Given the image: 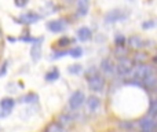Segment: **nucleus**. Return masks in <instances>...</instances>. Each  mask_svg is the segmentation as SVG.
Returning a JSON list of instances; mask_svg holds the SVG:
<instances>
[{"label": "nucleus", "instance_id": "nucleus-22", "mask_svg": "<svg viewBox=\"0 0 157 132\" xmlns=\"http://www.w3.org/2000/svg\"><path fill=\"white\" fill-rule=\"evenodd\" d=\"M81 70H83V69H81L80 65H72V66L68 69V72L72 73V74H77V73H80Z\"/></svg>", "mask_w": 157, "mask_h": 132}, {"label": "nucleus", "instance_id": "nucleus-31", "mask_svg": "<svg viewBox=\"0 0 157 132\" xmlns=\"http://www.w3.org/2000/svg\"><path fill=\"white\" fill-rule=\"evenodd\" d=\"M6 70H7V67H6V65H3V67L0 69V77H2V74H4Z\"/></svg>", "mask_w": 157, "mask_h": 132}, {"label": "nucleus", "instance_id": "nucleus-8", "mask_svg": "<svg viewBox=\"0 0 157 132\" xmlns=\"http://www.w3.org/2000/svg\"><path fill=\"white\" fill-rule=\"evenodd\" d=\"M41 17L37 15L36 13H26L21 15V21L22 24H36L37 21H40Z\"/></svg>", "mask_w": 157, "mask_h": 132}, {"label": "nucleus", "instance_id": "nucleus-9", "mask_svg": "<svg viewBox=\"0 0 157 132\" xmlns=\"http://www.w3.org/2000/svg\"><path fill=\"white\" fill-rule=\"evenodd\" d=\"M99 99H98L97 96H90L88 99H87L86 102V106H87V110L90 111V113H95V111L98 110V107H99Z\"/></svg>", "mask_w": 157, "mask_h": 132}, {"label": "nucleus", "instance_id": "nucleus-13", "mask_svg": "<svg viewBox=\"0 0 157 132\" xmlns=\"http://www.w3.org/2000/svg\"><path fill=\"white\" fill-rule=\"evenodd\" d=\"M128 44H130L131 48L139 50V48H142V47L145 46V41L142 40L139 36H131V37L128 39Z\"/></svg>", "mask_w": 157, "mask_h": 132}, {"label": "nucleus", "instance_id": "nucleus-29", "mask_svg": "<svg viewBox=\"0 0 157 132\" xmlns=\"http://www.w3.org/2000/svg\"><path fill=\"white\" fill-rule=\"evenodd\" d=\"M63 55H68V51H59V52H55L52 59H57V58H62Z\"/></svg>", "mask_w": 157, "mask_h": 132}, {"label": "nucleus", "instance_id": "nucleus-14", "mask_svg": "<svg viewBox=\"0 0 157 132\" xmlns=\"http://www.w3.org/2000/svg\"><path fill=\"white\" fill-rule=\"evenodd\" d=\"M90 37H91V30L88 28L83 26L77 30V39L80 41H87V40H90Z\"/></svg>", "mask_w": 157, "mask_h": 132}, {"label": "nucleus", "instance_id": "nucleus-1", "mask_svg": "<svg viewBox=\"0 0 157 132\" xmlns=\"http://www.w3.org/2000/svg\"><path fill=\"white\" fill-rule=\"evenodd\" d=\"M153 73V67L150 65H145V63H141L138 66H132V69L127 73V76H131L135 80H144L146 76L152 74Z\"/></svg>", "mask_w": 157, "mask_h": 132}, {"label": "nucleus", "instance_id": "nucleus-7", "mask_svg": "<svg viewBox=\"0 0 157 132\" xmlns=\"http://www.w3.org/2000/svg\"><path fill=\"white\" fill-rule=\"evenodd\" d=\"M41 39H39L37 41H35V44L30 48V55H32L33 62H37L39 59L41 58V44H40Z\"/></svg>", "mask_w": 157, "mask_h": 132}, {"label": "nucleus", "instance_id": "nucleus-12", "mask_svg": "<svg viewBox=\"0 0 157 132\" xmlns=\"http://www.w3.org/2000/svg\"><path fill=\"white\" fill-rule=\"evenodd\" d=\"M88 6H90V0H77V14L80 17L87 15L88 13Z\"/></svg>", "mask_w": 157, "mask_h": 132}, {"label": "nucleus", "instance_id": "nucleus-27", "mask_svg": "<svg viewBox=\"0 0 157 132\" xmlns=\"http://www.w3.org/2000/svg\"><path fill=\"white\" fill-rule=\"evenodd\" d=\"M69 43H71V39H68V37H62V39H59V41H58V44H59V46H62V47L68 46Z\"/></svg>", "mask_w": 157, "mask_h": 132}, {"label": "nucleus", "instance_id": "nucleus-26", "mask_svg": "<svg viewBox=\"0 0 157 132\" xmlns=\"http://www.w3.org/2000/svg\"><path fill=\"white\" fill-rule=\"evenodd\" d=\"M14 4H15L17 7L22 8V7H25V6L28 4V0H14Z\"/></svg>", "mask_w": 157, "mask_h": 132}, {"label": "nucleus", "instance_id": "nucleus-16", "mask_svg": "<svg viewBox=\"0 0 157 132\" xmlns=\"http://www.w3.org/2000/svg\"><path fill=\"white\" fill-rule=\"evenodd\" d=\"M0 106H2L3 110H6L8 113V111L14 107V99H11V98H3V99L0 100Z\"/></svg>", "mask_w": 157, "mask_h": 132}, {"label": "nucleus", "instance_id": "nucleus-25", "mask_svg": "<svg viewBox=\"0 0 157 132\" xmlns=\"http://www.w3.org/2000/svg\"><path fill=\"white\" fill-rule=\"evenodd\" d=\"M155 21H147V22H144L142 24V28L144 29H152V28H155Z\"/></svg>", "mask_w": 157, "mask_h": 132}, {"label": "nucleus", "instance_id": "nucleus-3", "mask_svg": "<svg viewBox=\"0 0 157 132\" xmlns=\"http://www.w3.org/2000/svg\"><path fill=\"white\" fill-rule=\"evenodd\" d=\"M128 17V13L127 11H123V10H112L106 14L105 17V21L108 24H116L119 21H123Z\"/></svg>", "mask_w": 157, "mask_h": 132}, {"label": "nucleus", "instance_id": "nucleus-20", "mask_svg": "<svg viewBox=\"0 0 157 132\" xmlns=\"http://www.w3.org/2000/svg\"><path fill=\"white\" fill-rule=\"evenodd\" d=\"M68 54L73 58H80L81 55H83V50H81L80 47H75V48H72L71 51H68Z\"/></svg>", "mask_w": 157, "mask_h": 132}, {"label": "nucleus", "instance_id": "nucleus-30", "mask_svg": "<svg viewBox=\"0 0 157 132\" xmlns=\"http://www.w3.org/2000/svg\"><path fill=\"white\" fill-rule=\"evenodd\" d=\"M149 113H150V116H153V114L156 113V100H155V99L152 100V105H150V110H149Z\"/></svg>", "mask_w": 157, "mask_h": 132}, {"label": "nucleus", "instance_id": "nucleus-24", "mask_svg": "<svg viewBox=\"0 0 157 132\" xmlns=\"http://www.w3.org/2000/svg\"><path fill=\"white\" fill-rule=\"evenodd\" d=\"M116 54H119V57H125V48L124 46H117V50H116Z\"/></svg>", "mask_w": 157, "mask_h": 132}, {"label": "nucleus", "instance_id": "nucleus-5", "mask_svg": "<svg viewBox=\"0 0 157 132\" xmlns=\"http://www.w3.org/2000/svg\"><path fill=\"white\" fill-rule=\"evenodd\" d=\"M84 99H86L84 92H81V91L73 92L71 99H69V107H71L72 110H77V109H80L81 105L84 103Z\"/></svg>", "mask_w": 157, "mask_h": 132}, {"label": "nucleus", "instance_id": "nucleus-17", "mask_svg": "<svg viewBox=\"0 0 157 132\" xmlns=\"http://www.w3.org/2000/svg\"><path fill=\"white\" fill-rule=\"evenodd\" d=\"M144 83H145V85L147 87V88H150V89H153L156 87V77H155V74H149V76H146V77L144 78Z\"/></svg>", "mask_w": 157, "mask_h": 132}, {"label": "nucleus", "instance_id": "nucleus-11", "mask_svg": "<svg viewBox=\"0 0 157 132\" xmlns=\"http://www.w3.org/2000/svg\"><path fill=\"white\" fill-rule=\"evenodd\" d=\"M101 67H102L103 73H105L106 76H112L114 73V69H116V66L113 65V62H112L110 59H103Z\"/></svg>", "mask_w": 157, "mask_h": 132}, {"label": "nucleus", "instance_id": "nucleus-4", "mask_svg": "<svg viewBox=\"0 0 157 132\" xmlns=\"http://www.w3.org/2000/svg\"><path fill=\"white\" fill-rule=\"evenodd\" d=\"M132 66H134V62L130 59V58L121 57V58H120V61H119V65L116 66V70H117V73H119V74L127 76V73L132 69Z\"/></svg>", "mask_w": 157, "mask_h": 132}, {"label": "nucleus", "instance_id": "nucleus-10", "mask_svg": "<svg viewBox=\"0 0 157 132\" xmlns=\"http://www.w3.org/2000/svg\"><path fill=\"white\" fill-rule=\"evenodd\" d=\"M139 125H141L144 132H153V130H155V121H153V119H150V117L142 119L141 121H139Z\"/></svg>", "mask_w": 157, "mask_h": 132}, {"label": "nucleus", "instance_id": "nucleus-2", "mask_svg": "<svg viewBox=\"0 0 157 132\" xmlns=\"http://www.w3.org/2000/svg\"><path fill=\"white\" fill-rule=\"evenodd\" d=\"M105 87V78L101 74H94L88 78V88L94 92H101Z\"/></svg>", "mask_w": 157, "mask_h": 132}, {"label": "nucleus", "instance_id": "nucleus-15", "mask_svg": "<svg viewBox=\"0 0 157 132\" xmlns=\"http://www.w3.org/2000/svg\"><path fill=\"white\" fill-rule=\"evenodd\" d=\"M72 123H73V117L69 116V114H62V116H59V119H58V124H59L61 127H63L65 130L69 125H72Z\"/></svg>", "mask_w": 157, "mask_h": 132}, {"label": "nucleus", "instance_id": "nucleus-23", "mask_svg": "<svg viewBox=\"0 0 157 132\" xmlns=\"http://www.w3.org/2000/svg\"><path fill=\"white\" fill-rule=\"evenodd\" d=\"M147 55L146 54H142V52H139V54H136V57L134 58L135 59V62H144V61H146Z\"/></svg>", "mask_w": 157, "mask_h": 132}, {"label": "nucleus", "instance_id": "nucleus-6", "mask_svg": "<svg viewBox=\"0 0 157 132\" xmlns=\"http://www.w3.org/2000/svg\"><path fill=\"white\" fill-rule=\"evenodd\" d=\"M47 28H48V29L51 30L52 33H59V32H62V30H65V28H66V22L63 21V19H58V21H51V22H48Z\"/></svg>", "mask_w": 157, "mask_h": 132}, {"label": "nucleus", "instance_id": "nucleus-19", "mask_svg": "<svg viewBox=\"0 0 157 132\" xmlns=\"http://www.w3.org/2000/svg\"><path fill=\"white\" fill-rule=\"evenodd\" d=\"M59 78V70L58 69H52L51 72H48L46 74V80L47 81H55Z\"/></svg>", "mask_w": 157, "mask_h": 132}, {"label": "nucleus", "instance_id": "nucleus-18", "mask_svg": "<svg viewBox=\"0 0 157 132\" xmlns=\"http://www.w3.org/2000/svg\"><path fill=\"white\" fill-rule=\"evenodd\" d=\"M46 132H66V130L63 127H61L58 123H52V124H50L47 127Z\"/></svg>", "mask_w": 157, "mask_h": 132}, {"label": "nucleus", "instance_id": "nucleus-21", "mask_svg": "<svg viewBox=\"0 0 157 132\" xmlns=\"http://www.w3.org/2000/svg\"><path fill=\"white\" fill-rule=\"evenodd\" d=\"M36 100H37V95L36 94H29V95H26V96L22 98V102H25V103L36 102Z\"/></svg>", "mask_w": 157, "mask_h": 132}, {"label": "nucleus", "instance_id": "nucleus-28", "mask_svg": "<svg viewBox=\"0 0 157 132\" xmlns=\"http://www.w3.org/2000/svg\"><path fill=\"white\" fill-rule=\"evenodd\" d=\"M124 43H125V37H124V36H117V37H116V44H117V46H124Z\"/></svg>", "mask_w": 157, "mask_h": 132}]
</instances>
